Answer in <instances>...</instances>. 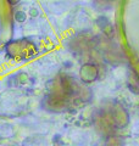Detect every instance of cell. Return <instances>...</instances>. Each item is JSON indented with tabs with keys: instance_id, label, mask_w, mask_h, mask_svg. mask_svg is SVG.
Wrapping results in <instances>:
<instances>
[{
	"instance_id": "1",
	"label": "cell",
	"mask_w": 139,
	"mask_h": 146,
	"mask_svg": "<svg viewBox=\"0 0 139 146\" xmlns=\"http://www.w3.org/2000/svg\"><path fill=\"white\" fill-rule=\"evenodd\" d=\"M109 118L112 122V125L115 128H122L128 123V116L126 113V110H124L121 105H115V106L111 108V113Z\"/></svg>"
},
{
	"instance_id": "2",
	"label": "cell",
	"mask_w": 139,
	"mask_h": 146,
	"mask_svg": "<svg viewBox=\"0 0 139 146\" xmlns=\"http://www.w3.org/2000/svg\"><path fill=\"white\" fill-rule=\"evenodd\" d=\"M81 76L84 82H93L98 77V70H96V67L94 65H86L82 67Z\"/></svg>"
}]
</instances>
